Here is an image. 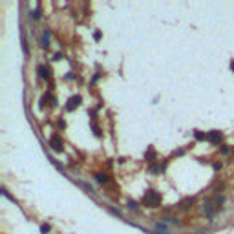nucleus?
<instances>
[{"label":"nucleus","instance_id":"nucleus-4","mask_svg":"<svg viewBox=\"0 0 234 234\" xmlns=\"http://www.w3.org/2000/svg\"><path fill=\"white\" fill-rule=\"evenodd\" d=\"M207 139L210 141V143H220L221 141V132H218V130H212V132H209V136H207Z\"/></svg>","mask_w":234,"mask_h":234},{"label":"nucleus","instance_id":"nucleus-11","mask_svg":"<svg viewBox=\"0 0 234 234\" xmlns=\"http://www.w3.org/2000/svg\"><path fill=\"white\" fill-rule=\"evenodd\" d=\"M40 231H42V232H48V231H50V225H42Z\"/></svg>","mask_w":234,"mask_h":234},{"label":"nucleus","instance_id":"nucleus-2","mask_svg":"<svg viewBox=\"0 0 234 234\" xmlns=\"http://www.w3.org/2000/svg\"><path fill=\"white\" fill-rule=\"evenodd\" d=\"M50 145H51V148L55 152H62V139L59 137V136H53V137L50 139Z\"/></svg>","mask_w":234,"mask_h":234},{"label":"nucleus","instance_id":"nucleus-6","mask_svg":"<svg viewBox=\"0 0 234 234\" xmlns=\"http://www.w3.org/2000/svg\"><path fill=\"white\" fill-rule=\"evenodd\" d=\"M40 46H42V48H48V46H50V31H44L42 39H40Z\"/></svg>","mask_w":234,"mask_h":234},{"label":"nucleus","instance_id":"nucleus-13","mask_svg":"<svg viewBox=\"0 0 234 234\" xmlns=\"http://www.w3.org/2000/svg\"><path fill=\"white\" fill-rule=\"evenodd\" d=\"M59 59H62V55H61V53H55L53 55V61H59Z\"/></svg>","mask_w":234,"mask_h":234},{"label":"nucleus","instance_id":"nucleus-9","mask_svg":"<svg viewBox=\"0 0 234 234\" xmlns=\"http://www.w3.org/2000/svg\"><path fill=\"white\" fill-rule=\"evenodd\" d=\"M126 207H128V209H132V210H136V209H137V203H136V201H128Z\"/></svg>","mask_w":234,"mask_h":234},{"label":"nucleus","instance_id":"nucleus-1","mask_svg":"<svg viewBox=\"0 0 234 234\" xmlns=\"http://www.w3.org/2000/svg\"><path fill=\"white\" fill-rule=\"evenodd\" d=\"M143 205L146 207H159L161 205V194L157 190H146L145 196H143Z\"/></svg>","mask_w":234,"mask_h":234},{"label":"nucleus","instance_id":"nucleus-8","mask_svg":"<svg viewBox=\"0 0 234 234\" xmlns=\"http://www.w3.org/2000/svg\"><path fill=\"white\" fill-rule=\"evenodd\" d=\"M22 48H24V53L29 55V48H28V42H26V37L22 35Z\"/></svg>","mask_w":234,"mask_h":234},{"label":"nucleus","instance_id":"nucleus-10","mask_svg":"<svg viewBox=\"0 0 234 234\" xmlns=\"http://www.w3.org/2000/svg\"><path fill=\"white\" fill-rule=\"evenodd\" d=\"M33 19H35V20H39V19H40V13H39V9L37 11H33V15H31Z\"/></svg>","mask_w":234,"mask_h":234},{"label":"nucleus","instance_id":"nucleus-7","mask_svg":"<svg viewBox=\"0 0 234 234\" xmlns=\"http://www.w3.org/2000/svg\"><path fill=\"white\" fill-rule=\"evenodd\" d=\"M95 179L99 181V183H106V181H108V176L104 174V172H99V174H95Z\"/></svg>","mask_w":234,"mask_h":234},{"label":"nucleus","instance_id":"nucleus-12","mask_svg":"<svg viewBox=\"0 0 234 234\" xmlns=\"http://www.w3.org/2000/svg\"><path fill=\"white\" fill-rule=\"evenodd\" d=\"M196 139H205V136H203L201 132H196Z\"/></svg>","mask_w":234,"mask_h":234},{"label":"nucleus","instance_id":"nucleus-5","mask_svg":"<svg viewBox=\"0 0 234 234\" xmlns=\"http://www.w3.org/2000/svg\"><path fill=\"white\" fill-rule=\"evenodd\" d=\"M39 77L40 79H50V70L44 68V66H39Z\"/></svg>","mask_w":234,"mask_h":234},{"label":"nucleus","instance_id":"nucleus-14","mask_svg":"<svg viewBox=\"0 0 234 234\" xmlns=\"http://www.w3.org/2000/svg\"><path fill=\"white\" fill-rule=\"evenodd\" d=\"M231 68H232V70H234V61H232V62H231Z\"/></svg>","mask_w":234,"mask_h":234},{"label":"nucleus","instance_id":"nucleus-3","mask_svg":"<svg viewBox=\"0 0 234 234\" xmlns=\"http://www.w3.org/2000/svg\"><path fill=\"white\" fill-rule=\"evenodd\" d=\"M82 99H81V95H75V97H72L70 101H68V104H66V110L68 112H72V110H75V108L79 106V103H81Z\"/></svg>","mask_w":234,"mask_h":234}]
</instances>
